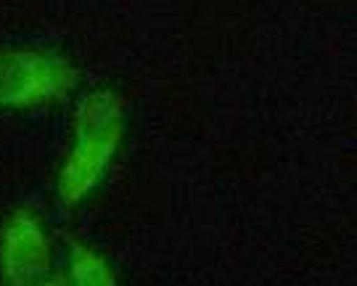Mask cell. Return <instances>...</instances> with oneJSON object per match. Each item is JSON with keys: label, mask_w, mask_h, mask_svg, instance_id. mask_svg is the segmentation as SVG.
I'll use <instances>...</instances> for the list:
<instances>
[{"label": "cell", "mask_w": 357, "mask_h": 286, "mask_svg": "<svg viewBox=\"0 0 357 286\" xmlns=\"http://www.w3.org/2000/svg\"><path fill=\"white\" fill-rule=\"evenodd\" d=\"M119 104L112 93L90 96L77 125V146L61 175V191L66 202H77L93 188L109 156L114 154L119 141Z\"/></svg>", "instance_id": "obj_1"}, {"label": "cell", "mask_w": 357, "mask_h": 286, "mask_svg": "<svg viewBox=\"0 0 357 286\" xmlns=\"http://www.w3.org/2000/svg\"><path fill=\"white\" fill-rule=\"evenodd\" d=\"M75 72L51 56L32 51L0 53V104H40L64 96Z\"/></svg>", "instance_id": "obj_2"}, {"label": "cell", "mask_w": 357, "mask_h": 286, "mask_svg": "<svg viewBox=\"0 0 357 286\" xmlns=\"http://www.w3.org/2000/svg\"><path fill=\"white\" fill-rule=\"evenodd\" d=\"M3 273L11 286H26L48 271V244L35 218L16 215L3 241Z\"/></svg>", "instance_id": "obj_3"}, {"label": "cell", "mask_w": 357, "mask_h": 286, "mask_svg": "<svg viewBox=\"0 0 357 286\" xmlns=\"http://www.w3.org/2000/svg\"><path fill=\"white\" fill-rule=\"evenodd\" d=\"M72 276L75 286H114V276L106 262L85 247H77L72 255Z\"/></svg>", "instance_id": "obj_4"}, {"label": "cell", "mask_w": 357, "mask_h": 286, "mask_svg": "<svg viewBox=\"0 0 357 286\" xmlns=\"http://www.w3.org/2000/svg\"><path fill=\"white\" fill-rule=\"evenodd\" d=\"M43 286H66L64 278H53V281H48V284H43Z\"/></svg>", "instance_id": "obj_5"}]
</instances>
